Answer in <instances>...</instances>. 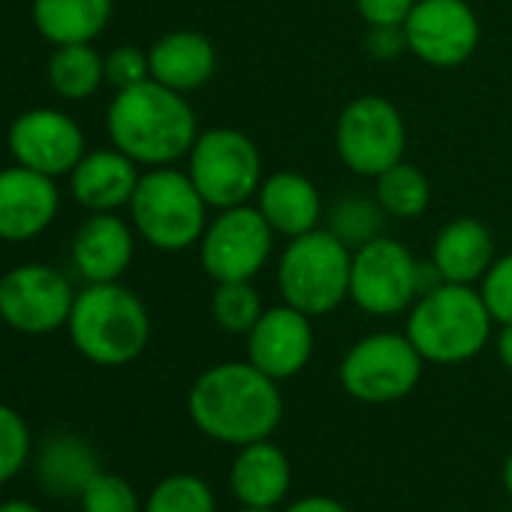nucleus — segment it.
<instances>
[{"instance_id": "f257e3e1", "label": "nucleus", "mask_w": 512, "mask_h": 512, "mask_svg": "<svg viewBox=\"0 0 512 512\" xmlns=\"http://www.w3.org/2000/svg\"><path fill=\"white\" fill-rule=\"evenodd\" d=\"M187 410L193 425L232 446L269 440L284 416L278 380L263 374L256 365L223 362L196 377Z\"/></svg>"}, {"instance_id": "f03ea898", "label": "nucleus", "mask_w": 512, "mask_h": 512, "mask_svg": "<svg viewBox=\"0 0 512 512\" xmlns=\"http://www.w3.org/2000/svg\"><path fill=\"white\" fill-rule=\"evenodd\" d=\"M106 124L112 145L148 166H169L190 154L196 142V115L190 103L154 79L118 91Z\"/></svg>"}, {"instance_id": "7ed1b4c3", "label": "nucleus", "mask_w": 512, "mask_h": 512, "mask_svg": "<svg viewBox=\"0 0 512 512\" xmlns=\"http://www.w3.org/2000/svg\"><path fill=\"white\" fill-rule=\"evenodd\" d=\"M76 350L103 368H121L142 356L151 338V320L136 293L118 281L85 287L67 320Z\"/></svg>"}, {"instance_id": "20e7f679", "label": "nucleus", "mask_w": 512, "mask_h": 512, "mask_svg": "<svg viewBox=\"0 0 512 512\" xmlns=\"http://www.w3.org/2000/svg\"><path fill=\"white\" fill-rule=\"evenodd\" d=\"M491 323L482 293H473L470 284H440L416 299L407 338L425 362L458 365L485 347Z\"/></svg>"}, {"instance_id": "39448f33", "label": "nucleus", "mask_w": 512, "mask_h": 512, "mask_svg": "<svg viewBox=\"0 0 512 512\" xmlns=\"http://www.w3.org/2000/svg\"><path fill=\"white\" fill-rule=\"evenodd\" d=\"M350 269V247L329 229H311L284 250L278 287L287 305L308 317H323L350 296Z\"/></svg>"}, {"instance_id": "423d86ee", "label": "nucleus", "mask_w": 512, "mask_h": 512, "mask_svg": "<svg viewBox=\"0 0 512 512\" xmlns=\"http://www.w3.org/2000/svg\"><path fill=\"white\" fill-rule=\"evenodd\" d=\"M205 199L199 196L190 175L169 166L139 175L130 199V214L139 235L157 250H187L205 232Z\"/></svg>"}, {"instance_id": "0eeeda50", "label": "nucleus", "mask_w": 512, "mask_h": 512, "mask_svg": "<svg viewBox=\"0 0 512 512\" xmlns=\"http://www.w3.org/2000/svg\"><path fill=\"white\" fill-rule=\"evenodd\" d=\"M260 151L256 145L229 127L208 130L196 136L190 148V178L199 196L214 208H235L247 205V199L260 190Z\"/></svg>"}, {"instance_id": "6e6552de", "label": "nucleus", "mask_w": 512, "mask_h": 512, "mask_svg": "<svg viewBox=\"0 0 512 512\" xmlns=\"http://www.w3.org/2000/svg\"><path fill=\"white\" fill-rule=\"evenodd\" d=\"M422 356L407 335H368L341 362L347 395L365 404H392L410 395L422 377Z\"/></svg>"}, {"instance_id": "1a4fd4ad", "label": "nucleus", "mask_w": 512, "mask_h": 512, "mask_svg": "<svg viewBox=\"0 0 512 512\" xmlns=\"http://www.w3.org/2000/svg\"><path fill=\"white\" fill-rule=\"evenodd\" d=\"M341 160L356 172L377 178L404 157L407 130L398 109L383 97H356L344 106L335 130Z\"/></svg>"}, {"instance_id": "9d476101", "label": "nucleus", "mask_w": 512, "mask_h": 512, "mask_svg": "<svg viewBox=\"0 0 512 512\" xmlns=\"http://www.w3.org/2000/svg\"><path fill=\"white\" fill-rule=\"evenodd\" d=\"M350 299L374 317L401 314L419 299V263L395 238H374L353 253Z\"/></svg>"}, {"instance_id": "9b49d317", "label": "nucleus", "mask_w": 512, "mask_h": 512, "mask_svg": "<svg viewBox=\"0 0 512 512\" xmlns=\"http://www.w3.org/2000/svg\"><path fill=\"white\" fill-rule=\"evenodd\" d=\"M272 226L260 208L235 205L223 208V214L205 226L202 232V269L217 281H250L260 275L272 253Z\"/></svg>"}, {"instance_id": "f8f14e48", "label": "nucleus", "mask_w": 512, "mask_h": 512, "mask_svg": "<svg viewBox=\"0 0 512 512\" xmlns=\"http://www.w3.org/2000/svg\"><path fill=\"white\" fill-rule=\"evenodd\" d=\"M76 293L52 266H19L0 278V320L25 335H49L70 320Z\"/></svg>"}, {"instance_id": "ddd939ff", "label": "nucleus", "mask_w": 512, "mask_h": 512, "mask_svg": "<svg viewBox=\"0 0 512 512\" xmlns=\"http://www.w3.org/2000/svg\"><path fill=\"white\" fill-rule=\"evenodd\" d=\"M404 34L410 52L431 67H458L479 46V22L464 0H416Z\"/></svg>"}, {"instance_id": "4468645a", "label": "nucleus", "mask_w": 512, "mask_h": 512, "mask_svg": "<svg viewBox=\"0 0 512 512\" xmlns=\"http://www.w3.org/2000/svg\"><path fill=\"white\" fill-rule=\"evenodd\" d=\"M10 151L19 166L58 178L73 172L85 157V136L70 115L58 109H31L10 127Z\"/></svg>"}, {"instance_id": "2eb2a0df", "label": "nucleus", "mask_w": 512, "mask_h": 512, "mask_svg": "<svg viewBox=\"0 0 512 512\" xmlns=\"http://www.w3.org/2000/svg\"><path fill=\"white\" fill-rule=\"evenodd\" d=\"M314 353V329L311 317L296 311L293 305L269 308L256 326L247 332V356L272 380L296 377Z\"/></svg>"}, {"instance_id": "dca6fc26", "label": "nucleus", "mask_w": 512, "mask_h": 512, "mask_svg": "<svg viewBox=\"0 0 512 512\" xmlns=\"http://www.w3.org/2000/svg\"><path fill=\"white\" fill-rule=\"evenodd\" d=\"M58 214V187L52 175L28 166L0 169V238L28 241L49 229Z\"/></svg>"}, {"instance_id": "f3484780", "label": "nucleus", "mask_w": 512, "mask_h": 512, "mask_svg": "<svg viewBox=\"0 0 512 512\" xmlns=\"http://www.w3.org/2000/svg\"><path fill=\"white\" fill-rule=\"evenodd\" d=\"M133 260V232L112 211H94L73 238V266L88 284L118 281Z\"/></svg>"}, {"instance_id": "a211bd4d", "label": "nucleus", "mask_w": 512, "mask_h": 512, "mask_svg": "<svg viewBox=\"0 0 512 512\" xmlns=\"http://www.w3.org/2000/svg\"><path fill=\"white\" fill-rule=\"evenodd\" d=\"M136 184H139L136 160H130L118 148L91 151L70 172V190L76 202L91 211H115L121 205H130Z\"/></svg>"}, {"instance_id": "6ab92c4d", "label": "nucleus", "mask_w": 512, "mask_h": 512, "mask_svg": "<svg viewBox=\"0 0 512 512\" xmlns=\"http://www.w3.org/2000/svg\"><path fill=\"white\" fill-rule=\"evenodd\" d=\"M293 482V467L284 449L269 440L241 446L232 461L229 485L241 506H278Z\"/></svg>"}, {"instance_id": "aec40b11", "label": "nucleus", "mask_w": 512, "mask_h": 512, "mask_svg": "<svg viewBox=\"0 0 512 512\" xmlns=\"http://www.w3.org/2000/svg\"><path fill=\"white\" fill-rule=\"evenodd\" d=\"M148 64H151L154 82H160L178 94H187V91L202 88L214 76L217 52L196 31H172L151 46Z\"/></svg>"}, {"instance_id": "412c9836", "label": "nucleus", "mask_w": 512, "mask_h": 512, "mask_svg": "<svg viewBox=\"0 0 512 512\" xmlns=\"http://www.w3.org/2000/svg\"><path fill=\"white\" fill-rule=\"evenodd\" d=\"M491 256L494 244L488 229L473 217H458L440 229L431 263L446 284H473L491 269Z\"/></svg>"}, {"instance_id": "4be33fe9", "label": "nucleus", "mask_w": 512, "mask_h": 512, "mask_svg": "<svg viewBox=\"0 0 512 512\" xmlns=\"http://www.w3.org/2000/svg\"><path fill=\"white\" fill-rule=\"evenodd\" d=\"M256 196H260V205L256 208L263 211V217L269 220V226L275 232L299 238V235L317 229L320 193L311 178H305L299 172H275L269 181L260 184Z\"/></svg>"}, {"instance_id": "5701e85b", "label": "nucleus", "mask_w": 512, "mask_h": 512, "mask_svg": "<svg viewBox=\"0 0 512 512\" xmlns=\"http://www.w3.org/2000/svg\"><path fill=\"white\" fill-rule=\"evenodd\" d=\"M112 19V0H34V25L55 46L91 43Z\"/></svg>"}, {"instance_id": "b1692460", "label": "nucleus", "mask_w": 512, "mask_h": 512, "mask_svg": "<svg viewBox=\"0 0 512 512\" xmlns=\"http://www.w3.org/2000/svg\"><path fill=\"white\" fill-rule=\"evenodd\" d=\"M37 470L52 494H82V488L100 467L85 440L73 434H58L43 446Z\"/></svg>"}, {"instance_id": "393cba45", "label": "nucleus", "mask_w": 512, "mask_h": 512, "mask_svg": "<svg viewBox=\"0 0 512 512\" xmlns=\"http://www.w3.org/2000/svg\"><path fill=\"white\" fill-rule=\"evenodd\" d=\"M106 79V61L91 49V43L58 46L49 61V82L67 100L91 97Z\"/></svg>"}, {"instance_id": "a878e982", "label": "nucleus", "mask_w": 512, "mask_h": 512, "mask_svg": "<svg viewBox=\"0 0 512 512\" xmlns=\"http://www.w3.org/2000/svg\"><path fill=\"white\" fill-rule=\"evenodd\" d=\"M428 199H431L428 178L422 175V169L410 163H395L392 169L377 175V202L392 217L401 220L419 217L428 208Z\"/></svg>"}, {"instance_id": "bb28decb", "label": "nucleus", "mask_w": 512, "mask_h": 512, "mask_svg": "<svg viewBox=\"0 0 512 512\" xmlns=\"http://www.w3.org/2000/svg\"><path fill=\"white\" fill-rule=\"evenodd\" d=\"M383 205L377 199H365L359 193L341 199L332 205L329 214V232L338 235L350 250H359L362 244L380 238V226H383Z\"/></svg>"}, {"instance_id": "cd10ccee", "label": "nucleus", "mask_w": 512, "mask_h": 512, "mask_svg": "<svg viewBox=\"0 0 512 512\" xmlns=\"http://www.w3.org/2000/svg\"><path fill=\"white\" fill-rule=\"evenodd\" d=\"M211 317L220 329L232 335H247L256 320L263 317L260 293L250 287V281H226L217 284L211 296Z\"/></svg>"}, {"instance_id": "c85d7f7f", "label": "nucleus", "mask_w": 512, "mask_h": 512, "mask_svg": "<svg viewBox=\"0 0 512 512\" xmlns=\"http://www.w3.org/2000/svg\"><path fill=\"white\" fill-rule=\"evenodd\" d=\"M145 512H214V494L199 476L172 473L151 491Z\"/></svg>"}, {"instance_id": "c756f323", "label": "nucleus", "mask_w": 512, "mask_h": 512, "mask_svg": "<svg viewBox=\"0 0 512 512\" xmlns=\"http://www.w3.org/2000/svg\"><path fill=\"white\" fill-rule=\"evenodd\" d=\"M82 512H139V497L133 485L118 473L97 470L79 494Z\"/></svg>"}, {"instance_id": "7c9ffc66", "label": "nucleus", "mask_w": 512, "mask_h": 512, "mask_svg": "<svg viewBox=\"0 0 512 512\" xmlns=\"http://www.w3.org/2000/svg\"><path fill=\"white\" fill-rule=\"evenodd\" d=\"M31 455V431L22 413L0 404V485L16 479Z\"/></svg>"}, {"instance_id": "2f4dec72", "label": "nucleus", "mask_w": 512, "mask_h": 512, "mask_svg": "<svg viewBox=\"0 0 512 512\" xmlns=\"http://www.w3.org/2000/svg\"><path fill=\"white\" fill-rule=\"evenodd\" d=\"M479 293H482V302L494 323H500V326L512 323V253L491 263V269L482 278Z\"/></svg>"}, {"instance_id": "473e14b6", "label": "nucleus", "mask_w": 512, "mask_h": 512, "mask_svg": "<svg viewBox=\"0 0 512 512\" xmlns=\"http://www.w3.org/2000/svg\"><path fill=\"white\" fill-rule=\"evenodd\" d=\"M106 79L124 91V88H133L145 79H151V64H148V55L136 46H118L112 49V55L106 58Z\"/></svg>"}, {"instance_id": "72a5a7b5", "label": "nucleus", "mask_w": 512, "mask_h": 512, "mask_svg": "<svg viewBox=\"0 0 512 512\" xmlns=\"http://www.w3.org/2000/svg\"><path fill=\"white\" fill-rule=\"evenodd\" d=\"M416 0H356L359 16L371 28H401L413 13Z\"/></svg>"}, {"instance_id": "f704fd0d", "label": "nucleus", "mask_w": 512, "mask_h": 512, "mask_svg": "<svg viewBox=\"0 0 512 512\" xmlns=\"http://www.w3.org/2000/svg\"><path fill=\"white\" fill-rule=\"evenodd\" d=\"M365 49L371 58L377 61H392L398 58L401 52H407V34H404V25L401 28H371V34L365 37Z\"/></svg>"}, {"instance_id": "c9c22d12", "label": "nucleus", "mask_w": 512, "mask_h": 512, "mask_svg": "<svg viewBox=\"0 0 512 512\" xmlns=\"http://www.w3.org/2000/svg\"><path fill=\"white\" fill-rule=\"evenodd\" d=\"M287 512H347L338 500L332 497H323V494H314V497H302L296 500Z\"/></svg>"}, {"instance_id": "e433bc0d", "label": "nucleus", "mask_w": 512, "mask_h": 512, "mask_svg": "<svg viewBox=\"0 0 512 512\" xmlns=\"http://www.w3.org/2000/svg\"><path fill=\"white\" fill-rule=\"evenodd\" d=\"M497 359L512 371V323L500 326V335H497Z\"/></svg>"}, {"instance_id": "4c0bfd02", "label": "nucleus", "mask_w": 512, "mask_h": 512, "mask_svg": "<svg viewBox=\"0 0 512 512\" xmlns=\"http://www.w3.org/2000/svg\"><path fill=\"white\" fill-rule=\"evenodd\" d=\"M0 512H43V509L31 500H4L0 503Z\"/></svg>"}, {"instance_id": "58836bf2", "label": "nucleus", "mask_w": 512, "mask_h": 512, "mask_svg": "<svg viewBox=\"0 0 512 512\" xmlns=\"http://www.w3.org/2000/svg\"><path fill=\"white\" fill-rule=\"evenodd\" d=\"M503 485H506V491H509V497H512V452H509V458H506V464H503Z\"/></svg>"}, {"instance_id": "ea45409f", "label": "nucleus", "mask_w": 512, "mask_h": 512, "mask_svg": "<svg viewBox=\"0 0 512 512\" xmlns=\"http://www.w3.org/2000/svg\"><path fill=\"white\" fill-rule=\"evenodd\" d=\"M238 512H278L275 506H241Z\"/></svg>"}]
</instances>
